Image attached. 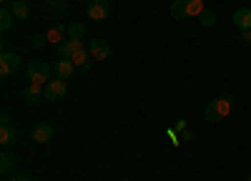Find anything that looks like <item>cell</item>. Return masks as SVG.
Returning a JSON list of instances; mask_svg holds the SVG:
<instances>
[{"mask_svg": "<svg viewBox=\"0 0 251 181\" xmlns=\"http://www.w3.org/2000/svg\"><path fill=\"white\" fill-rule=\"evenodd\" d=\"M88 53L93 60H106L111 55V46H108V40H103V38H96L88 43Z\"/></svg>", "mask_w": 251, "mask_h": 181, "instance_id": "52a82bcc", "label": "cell"}, {"mask_svg": "<svg viewBox=\"0 0 251 181\" xmlns=\"http://www.w3.org/2000/svg\"><path fill=\"white\" fill-rule=\"evenodd\" d=\"M10 124V116H8V111H3L0 113V126H8Z\"/></svg>", "mask_w": 251, "mask_h": 181, "instance_id": "cb8c5ba5", "label": "cell"}, {"mask_svg": "<svg viewBox=\"0 0 251 181\" xmlns=\"http://www.w3.org/2000/svg\"><path fill=\"white\" fill-rule=\"evenodd\" d=\"M123 181H128V179H123Z\"/></svg>", "mask_w": 251, "mask_h": 181, "instance_id": "f546056e", "label": "cell"}, {"mask_svg": "<svg viewBox=\"0 0 251 181\" xmlns=\"http://www.w3.org/2000/svg\"><path fill=\"white\" fill-rule=\"evenodd\" d=\"M86 35H88V28L83 23H78V20L68 26V38L71 40H86Z\"/></svg>", "mask_w": 251, "mask_h": 181, "instance_id": "e0dca14e", "label": "cell"}, {"mask_svg": "<svg viewBox=\"0 0 251 181\" xmlns=\"http://www.w3.org/2000/svg\"><path fill=\"white\" fill-rule=\"evenodd\" d=\"M71 60L75 63V68H78L80 73L91 71V66H93V58H91V53H88V48H86V46H80V48L71 55Z\"/></svg>", "mask_w": 251, "mask_h": 181, "instance_id": "ba28073f", "label": "cell"}, {"mask_svg": "<svg viewBox=\"0 0 251 181\" xmlns=\"http://www.w3.org/2000/svg\"><path fill=\"white\" fill-rule=\"evenodd\" d=\"M53 71H55V78H60V80H68L78 68H75V63H73V60L71 58H60L58 60V63L53 66Z\"/></svg>", "mask_w": 251, "mask_h": 181, "instance_id": "9c48e42d", "label": "cell"}, {"mask_svg": "<svg viewBox=\"0 0 251 181\" xmlns=\"http://www.w3.org/2000/svg\"><path fill=\"white\" fill-rule=\"evenodd\" d=\"M111 0H93V3L88 5V18L91 20H106L111 15Z\"/></svg>", "mask_w": 251, "mask_h": 181, "instance_id": "8992f818", "label": "cell"}, {"mask_svg": "<svg viewBox=\"0 0 251 181\" xmlns=\"http://www.w3.org/2000/svg\"><path fill=\"white\" fill-rule=\"evenodd\" d=\"M234 108V93H221L216 96L214 101H208L206 108H203V118L208 121V124H216V121L226 118L228 113H231Z\"/></svg>", "mask_w": 251, "mask_h": 181, "instance_id": "6da1fadb", "label": "cell"}, {"mask_svg": "<svg viewBox=\"0 0 251 181\" xmlns=\"http://www.w3.org/2000/svg\"><path fill=\"white\" fill-rule=\"evenodd\" d=\"M186 10L191 18H199L206 10V5H203V0H186Z\"/></svg>", "mask_w": 251, "mask_h": 181, "instance_id": "ffe728a7", "label": "cell"}, {"mask_svg": "<svg viewBox=\"0 0 251 181\" xmlns=\"http://www.w3.org/2000/svg\"><path fill=\"white\" fill-rule=\"evenodd\" d=\"M246 181H251V176H249V179H246Z\"/></svg>", "mask_w": 251, "mask_h": 181, "instance_id": "f1b7e54d", "label": "cell"}, {"mask_svg": "<svg viewBox=\"0 0 251 181\" xmlns=\"http://www.w3.org/2000/svg\"><path fill=\"white\" fill-rule=\"evenodd\" d=\"M46 40H48L46 35H33V40H30V43H33V48H38V51H40V48L46 46Z\"/></svg>", "mask_w": 251, "mask_h": 181, "instance_id": "603a6c76", "label": "cell"}, {"mask_svg": "<svg viewBox=\"0 0 251 181\" xmlns=\"http://www.w3.org/2000/svg\"><path fill=\"white\" fill-rule=\"evenodd\" d=\"M83 46V40H66V43H60V46H55V53H58V58H71L78 48Z\"/></svg>", "mask_w": 251, "mask_h": 181, "instance_id": "4fadbf2b", "label": "cell"}, {"mask_svg": "<svg viewBox=\"0 0 251 181\" xmlns=\"http://www.w3.org/2000/svg\"><path fill=\"white\" fill-rule=\"evenodd\" d=\"M10 181H30V179H28V176H23V174H15Z\"/></svg>", "mask_w": 251, "mask_h": 181, "instance_id": "d4e9b609", "label": "cell"}, {"mask_svg": "<svg viewBox=\"0 0 251 181\" xmlns=\"http://www.w3.org/2000/svg\"><path fill=\"white\" fill-rule=\"evenodd\" d=\"M66 33H68V28H66V26L55 23V26H50V28H48L46 38H48V43H53V46H60V43H66Z\"/></svg>", "mask_w": 251, "mask_h": 181, "instance_id": "8fae6325", "label": "cell"}, {"mask_svg": "<svg viewBox=\"0 0 251 181\" xmlns=\"http://www.w3.org/2000/svg\"><path fill=\"white\" fill-rule=\"evenodd\" d=\"M46 3H58V0H46Z\"/></svg>", "mask_w": 251, "mask_h": 181, "instance_id": "484cf974", "label": "cell"}, {"mask_svg": "<svg viewBox=\"0 0 251 181\" xmlns=\"http://www.w3.org/2000/svg\"><path fill=\"white\" fill-rule=\"evenodd\" d=\"M3 181H10V179H8V176H5V179H3Z\"/></svg>", "mask_w": 251, "mask_h": 181, "instance_id": "83f0119b", "label": "cell"}, {"mask_svg": "<svg viewBox=\"0 0 251 181\" xmlns=\"http://www.w3.org/2000/svg\"><path fill=\"white\" fill-rule=\"evenodd\" d=\"M199 23H201V28H211V26H216V13H214V10H203V13L199 15Z\"/></svg>", "mask_w": 251, "mask_h": 181, "instance_id": "44dd1931", "label": "cell"}, {"mask_svg": "<svg viewBox=\"0 0 251 181\" xmlns=\"http://www.w3.org/2000/svg\"><path fill=\"white\" fill-rule=\"evenodd\" d=\"M0 171H3V176H10L15 171V156L10 154V149H5L0 156Z\"/></svg>", "mask_w": 251, "mask_h": 181, "instance_id": "9a60e30c", "label": "cell"}, {"mask_svg": "<svg viewBox=\"0 0 251 181\" xmlns=\"http://www.w3.org/2000/svg\"><path fill=\"white\" fill-rule=\"evenodd\" d=\"M53 133H55V129L50 124H46V121H40V124H35L30 129V138L35 141V144H48V141L53 138Z\"/></svg>", "mask_w": 251, "mask_h": 181, "instance_id": "5b68a950", "label": "cell"}, {"mask_svg": "<svg viewBox=\"0 0 251 181\" xmlns=\"http://www.w3.org/2000/svg\"><path fill=\"white\" fill-rule=\"evenodd\" d=\"M234 26H236V30H251V10L249 8H239V10H234Z\"/></svg>", "mask_w": 251, "mask_h": 181, "instance_id": "30bf717a", "label": "cell"}, {"mask_svg": "<svg viewBox=\"0 0 251 181\" xmlns=\"http://www.w3.org/2000/svg\"><path fill=\"white\" fill-rule=\"evenodd\" d=\"M10 13L15 15V20H28V18H30V8H28L25 0H13Z\"/></svg>", "mask_w": 251, "mask_h": 181, "instance_id": "5bb4252c", "label": "cell"}, {"mask_svg": "<svg viewBox=\"0 0 251 181\" xmlns=\"http://www.w3.org/2000/svg\"><path fill=\"white\" fill-rule=\"evenodd\" d=\"M23 98L28 101V103H38L40 98H43V86H38V83H30L23 93Z\"/></svg>", "mask_w": 251, "mask_h": 181, "instance_id": "ac0fdd59", "label": "cell"}, {"mask_svg": "<svg viewBox=\"0 0 251 181\" xmlns=\"http://www.w3.org/2000/svg\"><path fill=\"white\" fill-rule=\"evenodd\" d=\"M66 93H68V86L60 78H53L48 86H43V98H48V101H63Z\"/></svg>", "mask_w": 251, "mask_h": 181, "instance_id": "3957f363", "label": "cell"}, {"mask_svg": "<svg viewBox=\"0 0 251 181\" xmlns=\"http://www.w3.org/2000/svg\"><path fill=\"white\" fill-rule=\"evenodd\" d=\"M13 23H15V15L10 13V8H3V10H0V30H3V33L13 30Z\"/></svg>", "mask_w": 251, "mask_h": 181, "instance_id": "d6986e66", "label": "cell"}, {"mask_svg": "<svg viewBox=\"0 0 251 181\" xmlns=\"http://www.w3.org/2000/svg\"><path fill=\"white\" fill-rule=\"evenodd\" d=\"M15 71H20V55L13 53V51H3L0 53V73L13 76Z\"/></svg>", "mask_w": 251, "mask_h": 181, "instance_id": "277c9868", "label": "cell"}, {"mask_svg": "<svg viewBox=\"0 0 251 181\" xmlns=\"http://www.w3.org/2000/svg\"><path fill=\"white\" fill-rule=\"evenodd\" d=\"M28 78H30V83H38V86H48L50 80H53V66L43 63V60H33V63L28 66Z\"/></svg>", "mask_w": 251, "mask_h": 181, "instance_id": "7a4b0ae2", "label": "cell"}, {"mask_svg": "<svg viewBox=\"0 0 251 181\" xmlns=\"http://www.w3.org/2000/svg\"><path fill=\"white\" fill-rule=\"evenodd\" d=\"M171 18L174 20H188V18H191L188 10H186V0H174V3H171Z\"/></svg>", "mask_w": 251, "mask_h": 181, "instance_id": "2e32d148", "label": "cell"}, {"mask_svg": "<svg viewBox=\"0 0 251 181\" xmlns=\"http://www.w3.org/2000/svg\"><path fill=\"white\" fill-rule=\"evenodd\" d=\"M15 141H18V131L15 126H0V146L3 149H13L15 146Z\"/></svg>", "mask_w": 251, "mask_h": 181, "instance_id": "7c38bea8", "label": "cell"}, {"mask_svg": "<svg viewBox=\"0 0 251 181\" xmlns=\"http://www.w3.org/2000/svg\"><path fill=\"white\" fill-rule=\"evenodd\" d=\"M68 8H66V3H63V0H58V3H50V13L53 15H63Z\"/></svg>", "mask_w": 251, "mask_h": 181, "instance_id": "7402d4cb", "label": "cell"}, {"mask_svg": "<svg viewBox=\"0 0 251 181\" xmlns=\"http://www.w3.org/2000/svg\"><path fill=\"white\" fill-rule=\"evenodd\" d=\"M3 3H5V0H3Z\"/></svg>", "mask_w": 251, "mask_h": 181, "instance_id": "4dcf8cb0", "label": "cell"}, {"mask_svg": "<svg viewBox=\"0 0 251 181\" xmlns=\"http://www.w3.org/2000/svg\"><path fill=\"white\" fill-rule=\"evenodd\" d=\"M249 43H251V30H249Z\"/></svg>", "mask_w": 251, "mask_h": 181, "instance_id": "4316f807", "label": "cell"}]
</instances>
